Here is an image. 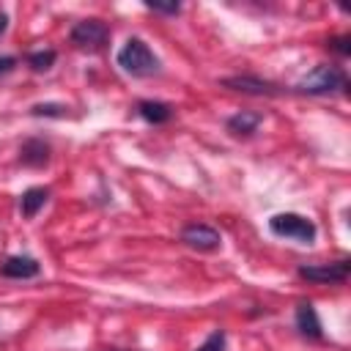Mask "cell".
Masks as SVG:
<instances>
[{
	"mask_svg": "<svg viewBox=\"0 0 351 351\" xmlns=\"http://www.w3.org/2000/svg\"><path fill=\"white\" fill-rule=\"evenodd\" d=\"M115 63L121 66V71H126V74H132V77H154V74L162 71V60H159V58L154 55V49H151L143 38H137V36H132V38L123 41V47H121L118 55H115Z\"/></svg>",
	"mask_w": 351,
	"mask_h": 351,
	"instance_id": "1",
	"label": "cell"
},
{
	"mask_svg": "<svg viewBox=\"0 0 351 351\" xmlns=\"http://www.w3.org/2000/svg\"><path fill=\"white\" fill-rule=\"evenodd\" d=\"M348 88V77L340 66H332V63H318L310 74H304L299 82H296V90L299 93H307V96H329V93H343Z\"/></svg>",
	"mask_w": 351,
	"mask_h": 351,
	"instance_id": "2",
	"label": "cell"
},
{
	"mask_svg": "<svg viewBox=\"0 0 351 351\" xmlns=\"http://www.w3.org/2000/svg\"><path fill=\"white\" fill-rule=\"evenodd\" d=\"M269 230L280 239H293L299 244H313L315 236H318V228L310 217L304 214H296V211H282V214H274L269 219Z\"/></svg>",
	"mask_w": 351,
	"mask_h": 351,
	"instance_id": "3",
	"label": "cell"
},
{
	"mask_svg": "<svg viewBox=\"0 0 351 351\" xmlns=\"http://www.w3.org/2000/svg\"><path fill=\"white\" fill-rule=\"evenodd\" d=\"M296 274L307 282H315V285H335V282H346L348 274H351V261L348 258H340L335 263H302L296 269Z\"/></svg>",
	"mask_w": 351,
	"mask_h": 351,
	"instance_id": "4",
	"label": "cell"
},
{
	"mask_svg": "<svg viewBox=\"0 0 351 351\" xmlns=\"http://www.w3.org/2000/svg\"><path fill=\"white\" fill-rule=\"evenodd\" d=\"M69 38H71V44H77L82 49H101L110 41V27L101 19H82L71 27Z\"/></svg>",
	"mask_w": 351,
	"mask_h": 351,
	"instance_id": "5",
	"label": "cell"
},
{
	"mask_svg": "<svg viewBox=\"0 0 351 351\" xmlns=\"http://www.w3.org/2000/svg\"><path fill=\"white\" fill-rule=\"evenodd\" d=\"M222 88H230V90H239V93H247V96H280L282 88L271 80H263V77H255V74H236V77H225L219 80Z\"/></svg>",
	"mask_w": 351,
	"mask_h": 351,
	"instance_id": "6",
	"label": "cell"
},
{
	"mask_svg": "<svg viewBox=\"0 0 351 351\" xmlns=\"http://www.w3.org/2000/svg\"><path fill=\"white\" fill-rule=\"evenodd\" d=\"M181 241H184L186 247H192V250L214 252V250H219L222 236H219L217 228H211V225H206V222H192V225H184Z\"/></svg>",
	"mask_w": 351,
	"mask_h": 351,
	"instance_id": "7",
	"label": "cell"
},
{
	"mask_svg": "<svg viewBox=\"0 0 351 351\" xmlns=\"http://www.w3.org/2000/svg\"><path fill=\"white\" fill-rule=\"evenodd\" d=\"M49 159H52V145H49L47 140H41V137H27V140L19 145V162H22L25 167L38 170V167H47Z\"/></svg>",
	"mask_w": 351,
	"mask_h": 351,
	"instance_id": "8",
	"label": "cell"
},
{
	"mask_svg": "<svg viewBox=\"0 0 351 351\" xmlns=\"http://www.w3.org/2000/svg\"><path fill=\"white\" fill-rule=\"evenodd\" d=\"M0 274L8 280H30L41 274V263L33 255H8L0 266Z\"/></svg>",
	"mask_w": 351,
	"mask_h": 351,
	"instance_id": "9",
	"label": "cell"
},
{
	"mask_svg": "<svg viewBox=\"0 0 351 351\" xmlns=\"http://www.w3.org/2000/svg\"><path fill=\"white\" fill-rule=\"evenodd\" d=\"M293 321H296V329H299L302 337H310V340H321V337H324L321 318H318V313H315V307H313L310 302H299V304H296Z\"/></svg>",
	"mask_w": 351,
	"mask_h": 351,
	"instance_id": "10",
	"label": "cell"
},
{
	"mask_svg": "<svg viewBox=\"0 0 351 351\" xmlns=\"http://www.w3.org/2000/svg\"><path fill=\"white\" fill-rule=\"evenodd\" d=\"M137 112H140L143 121H148L154 126H162L173 118V104L156 101V99H143V101H137Z\"/></svg>",
	"mask_w": 351,
	"mask_h": 351,
	"instance_id": "11",
	"label": "cell"
},
{
	"mask_svg": "<svg viewBox=\"0 0 351 351\" xmlns=\"http://www.w3.org/2000/svg\"><path fill=\"white\" fill-rule=\"evenodd\" d=\"M261 121H263L261 112H244V110H241V112L230 115V118L225 121V126H228V132H230L233 137H252V134L258 132Z\"/></svg>",
	"mask_w": 351,
	"mask_h": 351,
	"instance_id": "12",
	"label": "cell"
},
{
	"mask_svg": "<svg viewBox=\"0 0 351 351\" xmlns=\"http://www.w3.org/2000/svg\"><path fill=\"white\" fill-rule=\"evenodd\" d=\"M47 200H49V189L47 186H30V189H25L19 195V214L25 219H33L47 206Z\"/></svg>",
	"mask_w": 351,
	"mask_h": 351,
	"instance_id": "13",
	"label": "cell"
},
{
	"mask_svg": "<svg viewBox=\"0 0 351 351\" xmlns=\"http://www.w3.org/2000/svg\"><path fill=\"white\" fill-rule=\"evenodd\" d=\"M25 60H27V66H30L33 71H49L52 63L58 60V52H55V49H38V52H30Z\"/></svg>",
	"mask_w": 351,
	"mask_h": 351,
	"instance_id": "14",
	"label": "cell"
},
{
	"mask_svg": "<svg viewBox=\"0 0 351 351\" xmlns=\"http://www.w3.org/2000/svg\"><path fill=\"white\" fill-rule=\"evenodd\" d=\"M66 104H58V101H44V104H33L30 107V115L36 118H66Z\"/></svg>",
	"mask_w": 351,
	"mask_h": 351,
	"instance_id": "15",
	"label": "cell"
},
{
	"mask_svg": "<svg viewBox=\"0 0 351 351\" xmlns=\"http://www.w3.org/2000/svg\"><path fill=\"white\" fill-rule=\"evenodd\" d=\"M225 343H228V335H225L222 329H214L195 351H225Z\"/></svg>",
	"mask_w": 351,
	"mask_h": 351,
	"instance_id": "16",
	"label": "cell"
},
{
	"mask_svg": "<svg viewBox=\"0 0 351 351\" xmlns=\"http://www.w3.org/2000/svg\"><path fill=\"white\" fill-rule=\"evenodd\" d=\"M326 47H329L332 52H337L340 58H348V55H351V38H348V36H332V38L326 41Z\"/></svg>",
	"mask_w": 351,
	"mask_h": 351,
	"instance_id": "17",
	"label": "cell"
},
{
	"mask_svg": "<svg viewBox=\"0 0 351 351\" xmlns=\"http://www.w3.org/2000/svg\"><path fill=\"white\" fill-rule=\"evenodd\" d=\"M145 8L154 11V14H167V16L181 14V3H145Z\"/></svg>",
	"mask_w": 351,
	"mask_h": 351,
	"instance_id": "18",
	"label": "cell"
},
{
	"mask_svg": "<svg viewBox=\"0 0 351 351\" xmlns=\"http://www.w3.org/2000/svg\"><path fill=\"white\" fill-rule=\"evenodd\" d=\"M16 58L14 55H0V77H5V74H11L14 69H16Z\"/></svg>",
	"mask_w": 351,
	"mask_h": 351,
	"instance_id": "19",
	"label": "cell"
},
{
	"mask_svg": "<svg viewBox=\"0 0 351 351\" xmlns=\"http://www.w3.org/2000/svg\"><path fill=\"white\" fill-rule=\"evenodd\" d=\"M8 30V14L5 11H0V36Z\"/></svg>",
	"mask_w": 351,
	"mask_h": 351,
	"instance_id": "20",
	"label": "cell"
}]
</instances>
